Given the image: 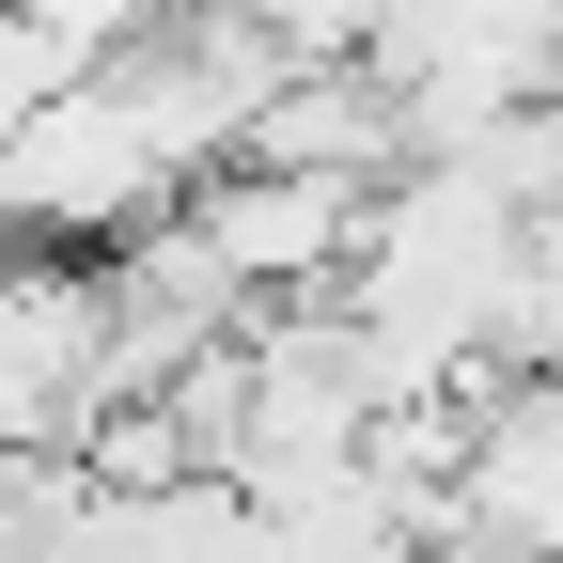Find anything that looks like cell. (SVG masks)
Returning a JSON list of instances; mask_svg holds the SVG:
<instances>
[{
  "mask_svg": "<svg viewBox=\"0 0 563 563\" xmlns=\"http://www.w3.org/2000/svg\"><path fill=\"white\" fill-rule=\"evenodd\" d=\"M188 203L173 141L125 110V79H79L63 110H32L16 141H0V235L32 251H79V235H157Z\"/></svg>",
  "mask_w": 563,
  "mask_h": 563,
  "instance_id": "6da1fadb",
  "label": "cell"
},
{
  "mask_svg": "<svg viewBox=\"0 0 563 563\" xmlns=\"http://www.w3.org/2000/svg\"><path fill=\"white\" fill-rule=\"evenodd\" d=\"M0 266H16V235H0Z\"/></svg>",
  "mask_w": 563,
  "mask_h": 563,
  "instance_id": "8992f818",
  "label": "cell"
},
{
  "mask_svg": "<svg viewBox=\"0 0 563 563\" xmlns=\"http://www.w3.org/2000/svg\"><path fill=\"white\" fill-rule=\"evenodd\" d=\"M16 16H32L47 47H79V63H95V79H110V63H125L141 32H157V16H173V0H16Z\"/></svg>",
  "mask_w": 563,
  "mask_h": 563,
  "instance_id": "277c9868",
  "label": "cell"
},
{
  "mask_svg": "<svg viewBox=\"0 0 563 563\" xmlns=\"http://www.w3.org/2000/svg\"><path fill=\"white\" fill-rule=\"evenodd\" d=\"M422 563H532V548H501V532H470V517H454L439 548H422Z\"/></svg>",
  "mask_w": 563,
  "mask_h": 563,
  "instance_id": "5b68a950",
  "label": "cell"
},
{
  "mask_svg": "<svg viewBox=\"0 0 563 563\" xmlns=\"http://www.w3.org/2000/svg\"><path fill=\"white\" fill-rule=\"evenodd\" d=\"M125 407L110 266H0V454H79Z\"/></svg>",
  "mask_w": 563,
  "mask_h": 563,
  "instance_id": "7a4b0ae2",
  "label": "cell"
},
{
  "mask_svg": "<svg viewBox=\"0 0 563 563\" xmlns=\"http://www.w3.org/2000/svg\"><path fill=\"white\" fill-rule=\"evenodd\" d=\"M376 203H391V188H329V173H266V157H235V173L188 188V220H203V251H220L251 298H344L361 251H376Z\"/></svg>",
  "mask_w": 563,
  "mask_h": 563,
  "instance_id": "3957f363",
  "label": "cell"
}]
</instances>
